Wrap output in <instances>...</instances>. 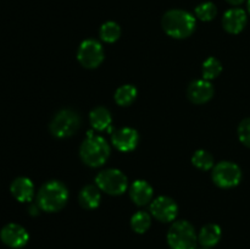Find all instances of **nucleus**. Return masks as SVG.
I'll list each match as a JSON object with an SVG mask.
<instances>
[{"label": "nucleus", "instance_id": "nucleus-1", "mask_svg": "<svg viewBox=\"0 0 250 249\" xmlns=\"http://www.w3.org/2000/svg\"><path fill=\"white\" fill-rule=\"evenodd\" d=\"M68 199V190L60 181L44 183L37 195V204L43 211L55 212L62 209Z\"/></svg>", "mask_w": 250, "mask_h": 249}, {"label": "nucleus", "instance_id": "nucleus-2", "mask_svg": "<svg viewBox=\"0 0 250 249\" xmlns=\"http://www.w3.org/2000/svg\"><path fill=\"white\" fill-rule=\"evenodd\" d=\"M163 28L172 38H187L194 32L195 19L185 10H170L163 17Z\"/></svg>", "mask_w": 250, "mask_h": 249}, {"label": "nucleus", "instance_id": "nucleus-3", "mask_svg": "<svg viewBox=\"0 0 250 249\" xmlns=\"http://www.w3.org/2000/svg\"><path fill=\"white\" fill-rule=\"evenodd\" d=\"M110 151V145L103 137L89 133L88 138L83 141L81 145L80 156L85 165L90 167H99L106 163Z\"/></svg>", "mask_w": 250, "mask_h": 249}, {"label": "nucleus", "instance_id": "nucleus-4", "mask_svg": "<svg viewBox=\"0 0 250 249\" xmlns=\"http://www.w3.org/2000/svg\"><path fill=\"white\" fill-rule=\"evenodd\" d=\"M198 237L195 229L188 221H177L167 232V243L171 249H194Z\"/></svg>", "mask_w": 250, "mask_h": 249}, {"label": "nucleus", "instance_id": "nucleus-5", "mask_svg": "<svg viewBox=\"0 0 250 249\" xmlns=\"http://www.w3.org/2000/svg\"><path fill=\"white\" fill-rule=\"evenodd\" d=\"M81 126V117L76 111L71 109H63L54 116L50 122L51 134L56 138L71 137Z\"/></svg>", "mask_w": 250, "mask_h": 249}, {"label": "nucleus", "instance_id": "nucleus-6", "mask_svg": "<svg viewBox=\"0 0 250 249\" xmlns=\"http://www.w3.org/2000/svg\"><path fill=\"white\" fill-rule=\"evenodd\" d=\"M97 187L110 195H121L128 187V180L124 172L116 168H107L95 177Z\"/></svg>", "mask_w": 250, "mask_h": 249}, {"label": "nucleus", "instance_id": "nucleus-7", "mask_svg": "<svg viewBox=\"0 0 250 249\" xmlns=\"http://www.w3.org/2000/svg\"><path fill=\"white\" fill-rule=\"evenodd\" d=\"M212 180L221 188L236 187L242 180V171L237 164L231 161H221L212 171Z\"/></svg>", "mask_w": 250, "mask_h": 249}, {"label": "nucleus", "instance_id": "nucleus-8", "mask_svg": "<svg viewBox=\"0 0 250 249\" xmlns=\"http://www.w3.org/2000/svg\"><path fill=\"white\" fill-rule=\"evenodd\" d=\"M77 59L84 67L95 68L104 60V49L95 39H85L78 48Z\"/></svg>", "mask_w": 250, "mask_h": 249}, {"label": "nucleus", "instance_id": "nucleus-9", "mask_svg": "<svg viewBox=\"0 0 250 249\" xmlns=\"http://www.w3.org/2000/svg\"><path fill=\"white\" fill-rule=\"evenodd\" d=\"M150 211L153 216L159 221L171 222L177 216L178 207L173 199L161 195L151 202Z\"/></svg>", "mask_w": 250, "mask_h": 249}, {"label": "nucleus", "instance_id": "nucleus-10", "mask_svg": "<svg viewBox=\"0 0 250 249\" xmlns=\"http://www.w3.org/2000/svg\"><path fill=\"white\" fill-rule=\"evenodd\" d=\"M0 239L10 248H22L29 239L28 232L24 227L17 224H7L0 231Z\"/></svg>", "mask_w": 250, "mask_h": 249}, {"label": "nucleus", "instance_id": "nucleus-11", "mask_svg": "<svg viewBox=\"0 0 250 249\" xmlns=\"http://www.w3.org/2000/svg\"><path fill=\"white\" fill-rule=\"evenodd\" d=\"M112 144L115 148L120 151H132L136 149L139 142L138 132L131 127H122L112 133L111 136Z\"/></svg>", "mask_w": 250, "mask_h": 249}, {"label": "nucleus", "instance_id": "nucleus-12", "mask_svg": "<svg viewBox=\"0 0 250 249\" xmlns=\"http://www.w3.org/2000/svg\"><path fill=\"white\" fill-rule=\"evenodd\" d=\"M187 94L190 102L194 104H204V103L209 102L214 95V87L210 81L204 80V78L197 80L190 83Z\"/></svg>", "mask_w": 250, "mask_h": 249}, {"label": "nucleus", "instance_id": "nucleus-13", "mask_svg": "<svg viewBox=\"0 0 250 249\" xmlns=\"http://www.w3.org/2000/svg\"><path fill=\"white\" fill-rule=\"evenodd\" d=\"M224 28L231 34H238L247 24V14L242 9H229L222 17Z\"/></svg>", "mask_w": 250, "mask_h": 249}, {"label": "nucleus", "instance_id": "nucleus-14", "mask_svg": "<svg viewBox=\"0 0 250 249\" xmlns=\"http://www.w3.org/2000/svg\"><path fill=\"white\" fill-rule=\"evenodd\" d=\"M153 194L154 192L151 186L143 180L134 181L129 188V197H131L132 202L138 207H143V205L150 203Z\"/></svg>", "mask_w": 250, "mask_h": 249}, {"label": "nucleus", "instance_id": "nucleus-15", "mask_svg": "<svg viewBox=\"0 0 250 249\" xmlns=\"http://www.w3.org/2000/svg\"><path fill=\"white\" fill-rule=\"evenodd\" d=\"M12 195L19 202L27 203L31 202L34 195V186L32 181L27 177H17L10 186Z\"/></svg>", "mask_w": 250, "mask_h": 249}, {"label": "nucleus", "instance_id": "nucleus-16", "mask_svg": "<svg viewBox=\"0 0 250 249\" xmlns=\"http://www.w3.org/2000/svg\"><path fill=\"white\" fill-rule=\"evenodd\" d=\"M100 200H102V194H100V189L97 186H85L83 189L80 192L78 195V202H80L81 207L84 209H95L99 207Z\"/></svg>", "mask_w": 250, "mask_h": 249}, {"label": "nucleus", "instance_id": "nucleus-17", "mask_svg": "<svg viewBox=\"0 0 250 249\" xmlns=\"http://www.w3.org/2000/svg\"><path fill=\"white\" fill-rule=\"evenodd\" d=\"M221 239V228L219 225L209 224L205 225L199 232L198 236V242L200 246L207 247V248H211V247L216 246Z\"/></svg>", "mask_w": 250, "mask_h": 249}, {"label": "nucleus", "instance_id": "nucleus-18", "mask_svg": "<svg viewBox=\"0 0 250 249\" xmlns=\"http://www.w3.org/2000/svg\"><path fill=\"white\" fill-rule=\"evenodd\" d=\"M89 121L94 129H97V131H105V129H107L111 126L112 117L106 107L98 106L90 111Z\"/></svg>", "mask_w": 250, "mask_h": 249}, {"label": "nucleus", "instance_id": "nucleus-19", "mask_svg": "<svg viewBox=\"0 0 250 249\" xmlns=\"http://www.w3.org/2000/svg\"><path fill=\"white\" fill-rule=\"evenodd\" d=\"M137 88L132 84L121 85L115 93V100L120 106H128L136 100Z\"/></svg>", "mask_w": 250, "mask_h": 249}, {"label": "nucleus", "instance_id": "nucleus-20", "mask_svg": "<svg viewBox=\"0 0 250 249\" xmlns=\"http://www.w3.org/2000/svg\"><path fill=\"white\" fill-rule=\"evenodd\" d=\"M151 225L150 215L146 211H138L132 216L131 227L137 233H146Z\"/></svg>", "mask_w": 250, "mask_h": 249}, {"label": "nucleus", "instance_id": "nucleus-21", "mask_svg": "<svg viewBox=\"0 0 250 249\" xmlns=\"http://www.w3.org/2000/svg\"><path fill=\"white\" fill-rule=\"evenodd\" d=\"M120 36H121V28L116 22H105L100 27V38L106 43H114L120 38Z\"/></svg>", "mask_w": 250, "mask_h": 249}, {"label": "nucleus", "instance_id": "nucleus-22", "mask_svg": "<svg viewBox=\"0 0 250 249\" xmlns=\"http://www.w3.org/2000/svg\"><path fill=\"white\" fill-rule=\"evenodd\" d=\"M192 164L202 171H208L214 167V158L207 150H197L192 156Z\"/></svg>", "mask_w": 250, "mask_h": 249}, {"label": "nucleus", "instance_id": "nucleus-23", "mask_svg": "<svg viewBox=\"0 0 250 249\" xmlns=\"http://www.w3.org/2000/svg\"><path fill=\"white\" fill-rule=\"evenodd\" d=\"M221 62L214 56H210L203 62V78L207 81L214 80L221 73Z\"/></svg>", "mask_w": 250, "mask_h": 249}, {"label": "nucleus", "instance_id": "nucleus-24", "mask_svg": "<svg viewBox=\"0 0 250 249\" xmlns=\"http://www.w3.org/2000/svg\"><path fill=\"white\" fill-rule=\"evenodd\" d=\"M217 14V9L212 2L207 1L195 7V15L202 21H211Z\"/></svg>", "mask_w": 250, "mask_h": 249}, {"label": "nucleus", "instance_id": "nucleus-25", "mask_svg": "<svg viewBox=\"0 0 250 249\" xmlns=\"http://www.w3.org/2000/svg\"><path fill=\"white\" fill-rule=\"evenodd\" d=\"M238 137L239 141H241L244 145L250 148V117L244 119L243 121L239 124Z\"/></svg>", "mask_w": 250, "mask_h": 249}, {"label": "nucleus", "instance_id": "nucleus-26", "mask_svg": "<svg viewBox=\"0 0 250 249\" xmlns=\"http://www.w3.org/2000/svg\"><path fill=\"white\" fill-rule=\"evenodd\" d=\"M39 209H41V208H39L38 204H31L28 208V211H29V214L33 215V216H36V215H38Z\"/></svg>", "mask_w": 250, "mask_h": 249}, {"label": "nucleus", "instance_id": "nucleus-27", "mask_svg": "<svg viewBox=\"0 0 250 249\" xmlns=\"http://www.w3.org/2000/svg\"><path fill=\"white\" fill-rule=\"evenodd\" d=\"M226 1L229 2V4L234 5V6H237V5H241L242 2L244 1V0H226Z\"/></svg>", "mask_w": 250, "mask_h": 249}, {"label": "nucleus", "instance_id": "nucleus-28", "mask_svg": "<svg viewBox=\"0 0 250 249\" xmlns=\"http://www.w3.org/2000/svg\"><path fill=\"white\" fill-rule=\"evenodd\" d=\"M194 249H210V248H207V247H195V248Z\"/></svg>", "mask_w": 250, "mask_h": 249}, {"label": "nucleus", "instance_id": "nucleus-29", "mask_svg": "<svg viewBox=\"0 0 250 249\" xmlns=\"http://www.w3.org/2000/svg\"><path fill=\"white\" fill-rule=\"evenodd\" d=\"M248 10H249V14H250V0H248Z\"/></svg>", "mask_w": 250, "mask_h": 249}]
</instances>
